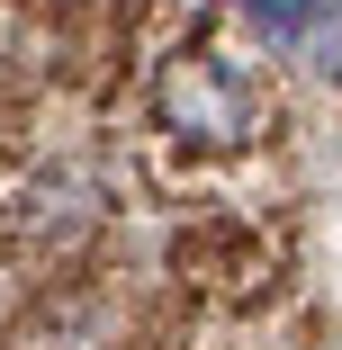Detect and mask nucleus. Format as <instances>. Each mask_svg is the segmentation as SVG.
I'll use <instances>...</instances> for the list:
<instances>
[{"instance_id":"obj_1","label":"nucleus","mask_w":342,"mask_h":350,"mask_svg":"<svg viewBox=\"0 0 342 350\" xmlns=\"http://www.w3.org/2000/svg\"><path fill=\"white\" fill-rule=\"evenodd\" d=\"M154 117L171 135H189V144H252L261 99L225 54H171L154 72Z\"/></svg>"},{"instance_id":"obj_2","label":"nucleus","mask_w":342,"mask_h":350,"mask_svg":"<svg viewBox=\"0 0 342 350\" xmlns=\"http://www.w3.org/2000/svg\"><path fill=\"white\" fill-rule=\"evenodd\" d=\"M243 10H252V18H261L270 36H297V27H306V18L324 10V0H243Z\"/></svg>"}]
</instances>
